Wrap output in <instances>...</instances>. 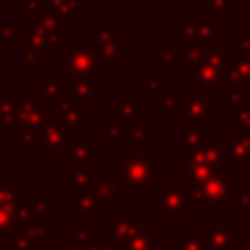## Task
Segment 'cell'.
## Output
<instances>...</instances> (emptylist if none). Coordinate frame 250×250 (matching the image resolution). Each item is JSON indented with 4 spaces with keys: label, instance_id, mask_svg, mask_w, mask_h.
<instances>
[{
    "label": "cell",
    "instance_id": "obj_1",
    "mask_svg": "<svg viewBox=\"0 0 250 250\" xmlns=\"http://www.w3.org/2000/svg\"><path fill=\"white\" fill-rule=\"evenodd\" d=\"M234 184H236V176L225 172L209 182L188 188L191 209L193 211H209V209L225 211L227 205L232 203V199H234V193H236Z\"/></svg>",
    "mask_w": 250,
    "mask_h": 250
},
{
    "label": "cell",
    "instance_id": "obj_2",
    "mask_svg": "<svg viewBox=\"0 0 250 250\" xmlns=\"http://www.w3.org/2000/svg\"><path fill=\"white\" fill-rule=\"evenodd\" d=\"M193 213L189 189L182 182H158L154 186V215L160 221H184Z\"/></svg>",
    "mask_w": 250,
    "mask_h": 250
},
{
    "label": "cell",
    "instance_id": "obj_3",
    "mask_svg": "<svg viewBox=\"0 0 250 250\" xmlns=\"http://www.w3.org/2000/svg\"><path fill=\"white\" fill-rule=\"evenodd\" d=\"M57 66L72 78H100L104 74V66L96 53L94 41L72 43L64 51V55L57 61Z\"/></svg>",
    "mask_w": 250,
    "mask_h": 250
},
{
    "label": "cell",
    "instance_id": "obj_4",
    "mask_svg": "<svg viewBox=\"0 0 250 250\" xmlns=\"http://www.w3.org/2000/svg\"><path fill=\"white\" fill-rule=\"evenodd\" d=\"M94 45L100 62L105 68H119L123 61L129 59V43L121 39V25L113 23H94Z\"/></svg>",
    "mask_w": 250,
    "mask_h": 250
},
{
    "label": "cell",
    "instance_id": "obj_5",
    "mask_svg": "<svg viewBox=\"0 0 250 250\" xmlns=\"http://www.w3.org/2000/svg\"><path fill=\"white\" fill-rule=\"evenodd\" d=\"M172 39L176 43H201L209 47L219 41L217 18L211 14H184L172 27Z\"/></svg>",
    "mask_w": 250,
    "mask_h": 250
},
{
    "label": "cell",
    "instance_id": "obj_6",
    "mask_svg": "<svg viewBox=\"0 0 250 250\" xmlns=\"http://www.w3.org/2000/svg\"><path fill=\"white\" fill-rule=\"evenodd\" d=\"M119 178L131 191H143L154 184L156 160L148 152H127L119 158Z\"/></svg>",
    "mask_w": 250,
    "mask_h": 250
},
{
    "label": "cell",
    "instance_id": "obj_7",
    "mask_svg": "<svg viewBox=\"0 0 250 250\" xmlns=\"http://www.w3.org/2000/svg\"><path fill=\"white\" fill-rule=\"evenodd\" d=\"M41 145H39V156L43 158H61L66 156L70 146L76 143V133L68 129L51 109V117L41 127Z\"/></svg>",
    "mask_w": 250,
    "mask_h": 250
},
{
    "label": "cell",
    "instance_id": "obj_8",
    "mask_svg": "<svg viewBox=\"0 0 250 250\" xmlns=\"http://www.w3.org/2000/svg\"><path fill=\"white\" fill-rule=\"evenodd\" d=\"M141 221L143 219L139 217V211H135V209H121V207L113 209V211H109L107 217L102 219V236L105 240H113L125 248V244L129 242V238L133 236V232L137 230Z\"/></svg>",
    "mask_w": 250,
    "mask_h": 250
},
{
    "label": "cell",
    "instance_id": "obj_9",
    "mask_svg": "<svg viewBox=\"0 0 250 250\" xmlns=\"http://www.w3.org/2000/svg\"><path fill=\"white\" fill-rule=\"evenodd\" d=\"M178 113L182 121L211 125L219 119V104L203 94H178Z\"/></svg>",
    "mask_w": 250,
    "mask_h": 250
},
{
    "label": "cell",
    "instance_id": "obj_10",
    "mask_svg": "<svg viewBox=\"0 0 250 250\" xmlns=\"http://www.w3.org/2000/svg\"><path fill=\"white\" fill-rule=\"evenodd\" d=\"M16 104H18L16 127H33V129L41 131V127L51 117V107L39 94H35V96L16 94Z\"/></svg>",
    "mask_w": 250,
    "mask_h": 250
},
{
    "label": "cell",
    "instance_id": "obj_11",
    "mask_svg": "<svg viewBox=\"0 0 250 250\" xmlns=\"http://www.w3.org/2000/svg\"><path fill=\"white\" fill-rule=\"evenodd\" d=\"M191 164H211L223 172H227V152H225V139H207L201 146H197L189 154H182V166Z\"/></svg>",
    "mask_w": 250,
    "mask_h": 250
},
{
    "label": "cell",
    "instance_id": "obj_12",
    "mask_svg": "<svg viewBox=\"0 0 250 250\" xmlns=\"http://www.w3.org/2000/svg\"><path fill=\"white\" fill-rule=\"evenodd\" d=\"M49 246V219H31L12 242V250H45Z\"/></svg>",
    "mask_w": 250,
    "mask_h": 250
},
{
    "label": "cell",
    "instance_id": "obj_13",
    "mask_svg": "<svg viewBox=\"0 0 250 250\" xmlns=\"http://www.w3.org/2000/svg\"><path fill=\"white\" fill-rule=\"evenodd\" d=\"M66 209L76 215V223L74 225H86L88 221H100V219H104L102 201H100L98 193L92 188L74 193V197L70 201H66Z\"/></svg>",
    "mask_w": 250,
    "mask_h": 250
},
{
    "label": "cell",
    "instance_id": "obj_14",
    "mask_svg": "<svg viewBox=\"0 0 250 250\" xmlns=\"http://www.w3.org/2000/svg\"><path fill=\"white\" fill-rule=\"evenodd\" d=\"M92 189L98 193L104 211L119 209L121 191H123V182L119 174H94Z\"/></svg>",
    "mask_w": 250,
    "mask_h": 250
},
{
    "label": "cell",
    "instance_id": "obj_15",
    "mask_svg": "<svg viewBox=\"0 0 250 250\" xmlns=\"http://www.w3.org/2000/svg\"><path fill=\"white\" fill-rule=\"evenodd\" d=\"M229 84L250 86V59L244 57L236 49L227 51L225 66H223V72H221V86L225 88Z\"/></svg>",
    "mask_w": 250,
    "mask_h": 250
},
{
    "label": "cell",
    "instance_id": "obj_16",
    "mask_svg": "<svg viewBox=\"0 0 250 250\" xmlns=\"http://www.w3.org/2000/svg\"><path fill=\"white\" fill-rule=\"evenodd\" d=\"M221 72L223 68L209 62V61H201L199 64L189 68V84L199 88V94L203 96H213L219 92L221 88Z\"/></svg>",
    "mask_w": 250,
    "mask_h": 250
},
{
    "label": "cell",
    "instance_id": "obj_17",
    "mask_svg": "<svg viewBox=\"0 0 250 250\" xmlns=\"http://www.w3.org/2000/svg\"><path fill=\"white\" fill-rule=\"evenodd\" d=\"M49 43L51 49H59V51H66L70 41H68V31H66V25L57 21L55 18L47 16V14H39L35 16L31 21H29Z\"/></svg>",
    "mask_w": 250,
    "mask_h": 250
},
{
    "label": "cell",
    "instance_id": "obj_18",
    "mask_svg": "<svg viewBox=\"0 0 250 250\" xmlns=\"http://www.w3.org/2000/svg\"><path fill=\"white\" fill-rule=\"evenodd\" d=\"M236 227L227 225L223 219H209L205 227L207 250H236Z\"/></svg>",
    "mask_w": 250,
    "mask_h": 250
},
{
    "label": "cell",
    "instance_id": "obj_19",
    "mask_svg": "<svg viewBox=\"0 0 250 250\" xmlns=\"http://www.w3.org/2000/svg\"><path fill=\"white\" fill-rule=\"evenodd\" d=\"M225 152H227V166H248L250 164V133L227 129Z\"/></svg>",
    "mask_w": 250,
    "mask_h": 250
},
{
    "label": "cell",
    "instance_id": "obj_20",
    "mask_svg": "<svg viewBox=\"0 0 250 250\" xmlns=\"http://www.w3.org/2000/svg\"><path fill=\"white\" fill-rule=\"evenodd\" d=\"M51 109H53L55 115H57L68 129H72L74 133L86 129V109H84V104H80V102H76V100L64 96V98H61Z\"/></svg>",
    "mask_w": 250,
    "mask_h": 250
},
{
    "label": "cell",
    "instance_id": "obj_21",
    "mask_svg": "<svg viewBox=\"0 0 250 250\" xmlns=\"http://www.w3.org/2000/svg\"><path fill=\"white\" fill-rule=\"evenodd\" d=\"M146 109H148V104L141 102L139 96H135V94H121L115 102L109 104V117L127 125V123L137 121L139 113H143Z\"/></svg>",
    "mask_w": 250,
    "mask_h": 250
},
{
    "label": "cell",
    "instance_id": "obj_22",
    "mask_svg": "<svg viewBox=\"0 0 250 250\" xmlns=\"http://www.w3.org/2000/svg\"><path fill=\"white\" fill-rule=\"evenodd\" d=\"M43 14L55 18L57 21L68 25L78 16L86 12V4L82 0H41Z\"/></svg>",
    "mask_w": 250,
    "mask_h": 250
},
{
    "label": "cell",
    "instance_id": "obj_23",
    "mask_svg": "<svg viewBox=\"0 0 250 250\" xmlns=\"http://www.w3.org/2000/svg\"><path fill=\"white\" fill-rule=\"evenodd\" d=\"M62 88H64V96L80 102V104H92L96 96L104 94V86L96 84L90 78H72V76H62Z\"/></svg>",
    "mask_w": 250,
    "mask_h": 250
},
{
    "label": "cell",
    "instance_id": "obj_24",
    "mask_svg": "<svg viewBox=\"0 0 250 250\" xmlns=\"http://www.w3.org/2000/svg\"><path fill=\"white\" fill-rule=\"evenodd\" d=\"M156 137V131L146 121H133L125 125V141L129 152H146L148 143Z\"/></svg>",
    "mask_w": 250,
    "mask_h": 250
},
{
    "label": "cell",
    "instance_id": "obj_25",
    "mask_svg": "<svg viewBox=\"0 0 250 250\" xmlns=\"http://www.w3.org/2000/svg\"><path fill=\"white\" fill-rule=\"evenodd\" d=\"M209 125L207 123H191L182 121V154L193 152L209 139Z\"/></svg>",
    "mask_w": 250,
    "mask_h": 250
},
{
    "label": "cell",
    "instance_id": "obj_26",
    "mask_svg": "<svg viewBox=\"0 0 250 250\" xmlns=\"http://www.w3.org/2000/svg\"><path fill=\"white\" fill-rule=\"evenodd\" d=\"M66 168H86V166H94V141L92 139H84V141H76L70 150L66 152Z\"/></svg>",
    "mask_w": 250,
    "mask_h": 250
},
{
    "label": "cell",
    "instance_id": "obj_27",
    "mask_svg": "<svg viewBox=\"0 0 250 250\" xmlns=\"http://www.w3.org/2000/svg\"><path fill=\"white\" fill-rule=\"evenodd\" d=\"M172 246L176 250H207L205 229H199V227L182 229V232L172 238Z\"/></svg>",
    "mask_w": 250,
    "mask_h": 250
},
{
    "label": "cell",
    "instance_id": "obj_28",
    "mask_svg": "<svg viewBox=\"0 0 250 250\" xmlns=\"http://www.w3.org/2000/svg\"><path fill=\"white\" fill-rule=\"evenodd\" d=\"M221 174H225V172L215 168V166H211V164H191V166L184 168L180 182L184 186L191 188V186H199L203 182H209V180H213V178H217Z\"/></svg>",
    "mask_w": 250,
    "mask_h": 250
},
{
    "label": "cell",
    "instance_id": "obj_29",
    "mask_svg": "<svg viewBox=\"0 0 250 250\" xmlns=\"http://www.w3.org/2000/svg\"><path fill=\"white\" fill-rule=\"evenodd\" d=\"M21 47L35 53L41 61H47L49 59V53H51V47L47 43V39L31 25V23H23V33H21Z\"/></svg>",
    "mask_w": 250,
    "mask_h": 250
},
{
    "label": "cell",
    "instance_id": "obj_30",
    "mask_svg": "<svg viewBox=\"0 0 250 250\" xmlns=\"http://www.w3.org/2000/svg\"><path fill=\"white\" fill-rule=\"evenodd\" d=\"M154 238H156V229L148 227V223L143 219L123 250H154L156 248Z\"/></svg>",
    "mask_w": 250,
    "mask_h": 250
},
{
    "label": "cell",
    "instance_id": "obj_31",
    "mask_svg": "<svg viewBox=\"0 0 250 250\" xmlns=\"http://www.w3.org/2000/svg\"><path fill=\"white\" fill-rule=\"evenodd\" d=\"M92 180H94V166L66 168V191L72 195L92 188Z\"/></svg>",
    "mask_w": 250,
    "mask_h": 250
},
{
    "label": "cell",
    "instance_id": "obj_32",
    "mask_svg": "<svg viewBox=\"0 0 250 250\" xmlns=\"http://www.w3.org/2000/svg\"><path fill=\"white\" fill-rule=\"evenodd\" d=\"M225 119L229 123H232L234 131L240 133H250V102H242V104H227V111H225Z\"/></svg>",
    "mask_w": 250,
    "mask_h": 250
},
{
    "label": "cell",
    "instance_id": "obj_33",
    "mask_svg": "<svg viewBox=\"0 0 250 250\" xmlns=\"http://www.w3.org/2000/svg\"><path fill=\"white\" fill-rule=\"evenodd\" d=\"M27 205L35 219H49V215L59 209V203L55 199H51V195L47 191H31Z\"/></svg>",
    "mask_w": 250,
    "mask_h": 250
},
{
    "label": "cell",
    "instance_id": "obj_34",
    "mask_svg": "<svg viewBox=\"0 0 250 250\" xmlns=\"http://www.w3.org/2000/svg\"><path fill=\"white\" fill-rule=\"evenodd\" d=\"M12 145L14 148H35L39 150L41 133L33 127H14L12 129Z\"/></svg>",
    "mask_w": 250,
    "mask_h": 250
},
{
    "label": "cell",
    "instance_id": "obj_35",
    "mask_svg": "<svg viewBox=\"0 0 250 250\" xmlns=\"http://www.w3.org/2000/svg\"><path fill=\"white\" fill-rule=\"evenodd\" d=\"M39 96L47 102L49 107H53L61 98H64V88L61 78H51V76H41L39 78Z\"/></svg>",
    "mask_w": 250,
    "mask_h": 250
},
{
    "label": "cell",
    "instance_id": "obj_36",
    "mask_svg": "<svg viewBox=\"0 0 250 250\" xmlns=\"http://www.w3.org/2000/svg\"><path fill=\"white\" fill-rule=\"evenodd\" d=\"M102 139L109 143L111 148H119L121 143L125 141V123L117 121V119H104L102 121Z\"/></svg>",
    "mask_w": 250,
    "mask_h": 250
},
{
    "label": "cell",
    "instance_id": "obj_37",
    "mask_svg": "<svg viewBox=\"0 0 250 250\" xmlns=\"http://www.w3.org/2000/svg\"><path fill=\"white\" fill-rule=\"evenodd\" d=\"M154 109L158 113H178V94L172 84H164V88L154 96Z\"/></svg>",
    "mask_w": 250,
    "mask_h": 250
},
{
    "label": "cell",
    "instance_id": "obj_38",
    "mask_svg": "<svg viewBox=\"0 0 250 250\" xmlns=\"http://www.w3.org/2000/svg\"><path fill=\"white\" fill-rule=\"evenodd\" d=\"M23 201V186L20 182L0 184V207H18Z\"/></svg>",
    "mask_w": 250,
    "mask_h": 250
},
{
    "label": "cell",
    "instance_id": "obj_39",
    "mask_svg": "<svg viewBox=\"0 0 250 250\" xmlns=\"http://www.w3.org/2000/svg\"><path fill=\"white\" fill-rule=\"evenodd\" d=\"M16 119H18L16 96H0V129L4 131L14 129Z\"/></svg>",
    "mask_w": 250,
    "mask_h": 250
},
{
    "label": "cell",
    "instance_id": "obj_40",
    "mask_svg": "<svg viewBox=\"0 0 250 250\" xmlns=\"http://www.w3.org/2000/svg\"><path fill=\"white\" fill-rule=\"evenodd\" d=\"M23 23H12V21H0V43L6 51H12L16 43H21Z\"/></svg>",
    "mask_w": 250,
    "mask_h": 250
},
{
    "label": "cell",
    "instance_id": "obj_41",
    "mask_svg": "<svg viewBox=\"0 0 250 250\" xmlns=\"http://www.w3.org/2000/svg\"><path fill=\"white\" fill-rule=\"evenodd\" d=\"M156 68H184L182 51L180 49H158L154 53Z\"/></svg>",
    "mask_w": 250,
    "mask_h": 250
},
{
    "label": "cell",
    "instance_id": "obj_42",
    "mask_svg": "<svg viewBox=\"0 0 250 250\" xmlns=\"http://www.w3.org/2000/svg\"><path fill=\"white\" fill-rule=\"evenodd\" d=\"M182 61H184V68H191L195 64H199L205 57L207 45L201 43H182Z\"/></svg>",
    "mask_w": 250,
    "mask_h": 250
},
{
    "label": "cell",
    "instance_id": "obj_43",
    "mask_svg": "<svg viewBox=\"0 0 250 250\" xmlns=\"http://www.w3.org/2000/svg\"><path fill=\"white\" fill-rule=\"evenodd\" d=\"M94 236V229L90 225H74L66 229V242H72L80 248H84L88 242H92Z\"/></svg>",
    "mask_w": 250,
    "mask_h": 250
},
{
    "label": "cell",
    "instance_id": "obj_44",
    "mask_svg": "<svg viewBox=\"0 0 250 250\" xmlns=\"http://www.w3.org/2000/svg\"><path fill=\"white\" fill-rule=\"evenodd\" d=\"M207 8L211 16H234L236 14V0H207Z\"/></svg>",
    "mask_w": 250,
    "mask_h": 250
},
{
    "label": "cell",
    "instance_id": "obj_45",
    "mask_svg": "<svg viewBox=\"0 0 250 250\" xmlns=\"http://www.w3.org/2000/svg\"><path fill=\"white\" fill-rule=\"evenodd\" d=\"M244 94H246V86H242V84H229V86H225L227 104H242L244 102Z\"/></svg>",
    "mask_w": 250,
    "mask_h": 250
},
{
    "label": "cell",
    "instance_id": "obj_46",
    "mask_svg": "<svg viewBox=\"0 0 250 250\" xmlns=\"http://www.w3.org/2000/svg\"><path fill=\"white\" fill-rule=\"evenodd\" d=\"M31 219H33V215H31V209H29L27 201H21V203L18 205V209L14 211V223H16V227H18V230H20L27 221H31Z\"/></svg>",
    "mask_w": 250,
    "mask_h": 250
},
{
    "label": "cell",
    "instance_id": "obj_47",
    "mask_svg": "<svg viewBox=\"0 0 250 250\" xmlns=\"http://www.w3.org/2000/svg\"><path fill=\"white\" fill-rule=\"evenodd\" d=\"M234 41H236V51H240L244 57L250 59V31H236Z\"/></svg>",
    "mask_w": 250,
    "mask_h": 250
},
{
    "label": "cell",
    "instance_id": "obj_48",
    "mask_svg": "<svg viewBox=\"0 0 250 250\" xmlns=\"http://www.w3.org/2000/svg\"><path fill=\"white\" fill-rule=\"evenodd\" d=\"M234 211L242 213V211H250V191H240V193H234Z\"/></svg>",
    "mask_w": 250,
    "mask_h": 250
},
{
    "label": "cell",
    "instance_id": "obj_49",
    "mask_svg": "<svg viewBox=\"0 0 250 250\" xmlns=\"http://www.w3.org/2000/svg\"><path fill=\"white\" fill-rule=\"evenodd\" d=\"M41 62H43V61H41L35 53H31V51H27V49L21 47V64H23V66H27V68H39Z\"/></svg>",
    "mask_w": 250,
    "mask_h": 250
},
{
    "label": "cell",
    "instance_id": "obj_50",
    "mask_svg": "<svg viewBox=\"0 0 250 250\" xmlns=\"http://www.w3.org/2000/svg\"><path fill=\"white\" fill-rule=\"evenodd\" d=\"M21 8H23V12H25L31 20L43 12V8H41V0H23V2H21Z\"/></svg>",
    "mask_w": 250,
    "mask_h": 250
},
{
    "label": "cell",
    "instance_id": "obj_51",
    "mask_svg": "<svg viewBox=\"0 0 250 250\" xmlns=\"http://www.w3.org/2000/svg\"><path fill=\"white\" fill-rule=\"evenodd\" d=\"M146 94H150V96H156L162 88H164V82H162V78L160 76H146Z\"/></svg>",
    "mask_w": 250,
    "mask_h": 250
},
{
    "label": "cell",
    "instance_id": "obj_52",
    "mask_svg": "<svg viewBox=\"0 0 250 250\" xmlns=\"http://www.w3.org/2000/svg\"><path fill=\"white\" fill-rule=\"evenodd\" d=\"M104 246H105L104 236H96L92 242H88V244L84 246V250H104Z\"/></svg>",
    "mask_w": 250,
    "mask_h": 250
},
{
    "label": "cell",
    "instance_id": "obj_53",
    "mask_svg": "<svg viewBox=\"0 0 250 250\" xmlns=\"http://www.w3.org/2000/svg\"><path fill=\"white\" fill-rule=\"evenodd\" d=\"M104 240H105V238H104ZM104 250H123V246H121V244H117V242H113V240H105Z\"/></svg>",
    "mask_w": 250,
    "mask_h": 250
},
{
    "label": "cell",
    "instance_id": "obj_54",
    "mask_svg": "<svg viewBox=\"0 0 250 250\" xmlns=\"http://www.w3.org/2000/svg\"><path fill=\"white\" fill-rule=\"evenodd\" d=\"M0 164H4V131H0Z\"/></svg>",
    "mask_w": 250,
    "mask_h": 250
},
{
    "label": "cell",
    "instance_id": "obj_55",
    "mask_svg": "<svg viewBox=\"0 0 250 250\" xmlns=\"http://www.w3.org/2000/svg\"><path fill=\"white\" fill-rule=\"evenodd\" d=\"M86 6H102L105 0H82Z\"/></svg>",
    "mask_w": 250,
    "mask_h": 250
},
{
    "label": "cell",
    "instance_id": "obj_56",
    "mask_svg": "<svg viewBox=\"0 0 250 250\" xmlns=\"http://www.w3.org/2000/svg\"><path fill=\"white\" fill-rule=\"evenodd\" d=\"M64 250H84V248H80V246H76V244H72V242H66V244H64Z\"/></svg>",
    "mask_w": 250,
    "mask_h": 250
},
{
    "label": "cell",
    "instance_id": "obj_57",
    "mask_svg": "<svg viewBox=\"0 0 250 250\" xmlns=\"http://www.w3.org/2000/svg\"><path fill=\"white\" fill-rule=\"evenodd\" d=\"M45 250H64V244H49Z\"/></svg>",
    "mask_w": 250,
    "mask_h": 250
},
{
    "label": "cell",
    "instance_id": "obj_58",
    "mask_svg": "<svg viewBox=\"0 0 250 250\" xmlns=\"http://www.w3.org/2000/svg\"><path fill=\"white\" fill-rule=\"evenodd\" d=\"M154 250H176V248H174L172 244H158Z\"/></svg>",
    "mask_w": 250,
    "mask_h": 250
},
{
    "label": "cell",
    "instance_id": "obj_59",
    "mask_svg": "<svg viewBox=\"0 0 250 250\" xmlns=\"http://www.w3.org/2000/svg\"><path fill=\"white\" fill-rule=\"evenodd\" d=\"M4 170H6V168H4V164H0V184H2V182H6V180H4V174H6Z\"/></svg>",
    "mask_w": 250,
    "mask_h": 250
},
{
    "label": "cell",
    "instance_id": "obj_60",
    "mask_svg": "<svg viewBox=\"0 0 250 250\" xmlns=\"http://www.w3.org/2000/svg\"><path fill=\"white\" fill-rule=\"evenodd\" d=\"M0 131H4V129H0Z\"/></svg>",
    "mask_w": 250,
    "mask_h": 250
},
{
    "label": "cell",
    "instance_id": "obj_61",
    "mask_svg": "<svg viewBox=\"0 0 250 250\" xmlns=\"http://www.w3.org/2000/svg\"><path fill=\"white\" fill-rule=\"evenodd\" d=\"M248 166H250V164H248Z\"/></svg>",
    "mask_w": 250,
    "mask_h": 250
}]
</instances>
